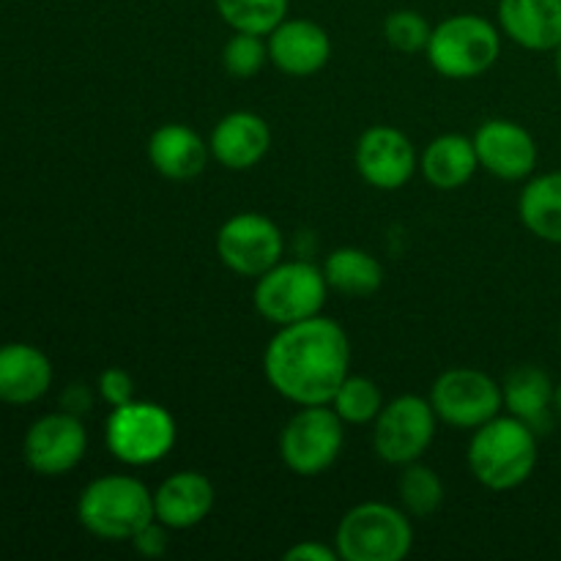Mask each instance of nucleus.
Instances as JSON below:
<instances>
[{
	"label": "nucleus",
	"instance_id": "1",
	"mask_svg": "<svg viewBox=\"0 0 561 561\" xmlns=\"http://www.w3.org/2000/svg\"><path fill=\"white\" fill-rule=\"evenodd\" d=\"M263 373L268 387L290 403H332L340 383L351 376L348 334L327 316L277 327L263 351Z\"/></svg>",
	"mask_w": 561,
	"mask_h": 561
},
{
	"label": "nucleus",
	"instance_id": "2",
	"mask_svg": "<svg viewBox=\"0 0 561 561\" xmlns=\"http://www.w3.org/2000/svg\"><path fill=\"white\" fill-rule=\"evenodd\" d=\"M466 463L488 491H515L535 474L537 433L513 414L493 416L471 436Z\"/></svg>",
	"mask_w": 561,
	"mask_h": 561
},
{
	"label": "nucleus",
	"instance_id": "3",
	"mask_svg": "<svg viewBox=\"0 0 561 561\" xmlns=\"http://www.w3.org/2000/svg\"><path fill=\"white\" fill-rule=\"evenodd\" d=\"M157 518L153 493L129 474H104L88 482L77 499L82 529L107 542H131V537Z\"/></svg>",
	"mask_w": 561,
	"mask_h": 561
},
{
	"label": "nucleus",
	"instance_id": "4",
	"mask_svg": "<svg viewBox=\"0 0 561 561\" xmlns=\"http://www.w3.org/2000/svg\"><path fill=\"white\" fill-rule=\"evenodd\" d=\"M334 548L343 561H403L414 548L411 515L387 502L356 504L340 518Z\"/></svg>",
	"mask_w": 561,
	"mask_h": 561
},
{
	"label": "nucleus",
	"instance_id": "5",
	"mask_svg": "<svg viewBox=\"0 0 561 561\" xmlns=\"http://www.w3.org/2000/svg\"><path fill=\"white\" fill-rule=\"evenodd\" d=\"M427 64L447 80H474L502 55V31L480 14H455L438 22L427 42Z\"/></svg>",
	"mask_w": 561,
	"mask_h": 561
},
{
	"label": "nucleus",
	"instance_id": "6",
	"mask_svg": "<svg viewBox=\"0 0 561 561\" xmlns=\"http://www.w3.org/2000/svg\"><path fill=\"white\" fill-rule=\"evenodd\" d=\"M179 438L173 414L148 400L115 405L104 422V444L118 463L142 469L168 458Z\"/></svg>",
	"mask_w": 561,
	"mask_h": 561
},
{
	"label": "nucleus",
	"instance_id": "7",
	"mask_svg": "<svg viewBox=\"0 0 561 561\" xmlns=\"http://www.w3.org/2000/svg\"><path fill=\"white\" fill-rule=\"evenodd\" d=\"M329 285L323 268L307 261H279L255 279L252 305L274 327L307 321L321 316Z\"/></svg>",
	"mask_w": 561,
	"mask_h": 561
},
{
	"label": "nucleus",
	"instance_id": "8",
	"mask_svg": "<svg viewBox=\"0 0 561 561\" xmlns=\"http://www.w3.org/2000/svg\"><path fill=\"white\" fill-rule=\"evenodd\" d=\"M345 444V422L332 405H299L279 433V458L294 474L318 477L334 466Z\"/></svg>",
	"mask_w": 561,
	"mask_h": 561
},
{
	"label": "nucleus",
	"instance_id": "9",
	"mask_svg": "<svg viewBox=\"0 0 561 561\" xmlns=\"http://www.w3.org/2000/svg\"><path fill=\"white\" fill-rule=\"evenodd\" d=\"M436 411L431 400L420 394H400L383 403L373 422V449L389 466L414 463L431 449L436 438Z\"/></svg>",
	"mask_w": 561,
	"mask_h": 561
},
{
	"label": "nucleus",
	"instance_id": "10",
	"mask_svg": "<svg viewBox=\"0 0 561 561\" xmlns=\"http://www.w3.org/2000/svg\"><path fill=\"white\" fill-rule=\"evenodd\" d=\"M427 400L438 420L458 431H477L504 409L502 383L474 367L444 370L433 381Z\"/></svg>",
	"mask_w": 561,
	"mask_h": 561
},
{
	"label": "nucleus",
	"instance_id": "11",
	"mask_svg": "<svg viewBox=\"0 0 561 561\" xmlns=\"http://www.w3.org/2000/svg\"><path fill=\"white\" fill-rule=\"evenodd\" d=\"M285 239L277 222L255 211L225 219L217 233V255L239 277L257 279L283 261Z\"/></svg>",
	"mask_w": 561,
	"mask_h": 561
},
{
	"label": "nucleus",
	"instance_id": "12",
	"mask_svg": "<svg viewBox=\"0 0 561 561\" xmlns=\"http://www.w3.org/2000/svg\"><path fill=\"white\" fill-rule=\"evenodd\" d=\"M88 453V433L80 414L55 411L44 414L27 427L22 442V458L38 477H64L80 466Z\"/></svg>",
	"mask_w": 561,
	"mask_h": 561
},
{
	"label": "nucleus",
	"instance_id": "13",
	"mask_svg": "<svg viewBox=\"0 0 561 561\" xmlns=\"http://www.w3.org/2000/svg\"><path fill=\"white\" fill-rule=\"evenodd\" d=\"M420 168L414 142L394 126L378 124L362 131L356 142V170L370 186L394 192L409 184Z\"/></svg>",
	"mask_w": 561,
	"mask_h": 561
},
{
	"label": "nucleus",
	"instance_id": "14",
	"mask_svg": "<svg viewBox=\"0 0 561 561\" xmlns=\"http://www.w3.org/2000/svg\"><path fill=\"white\" fill-rule=\"evenodd\" d=\"M480 168L502 181H524L537 168V142L526 126L510 118H488L474 131Z\"/></svg>",
	"mask_w": 561,
	"mask_h": 561
},
{
	"label": "nucleus",
	"instance_id": "15",
	"mask_svg": "<svg viewBox=\"0 0 561 561\" xmlns=\"http://www.w3.org/2000/svg\"><path fill=\"white\" fill-rule=\"evenodd\" d=\"M268 64L288 77H312L332 58V38L312 20H283L266 36Z\"/></svg>",
	"mask_w": 561,
	"mask_h": 561
},
{
	"label": "nucleus",
	"instance_id": "16",
	"mask_svg": "<svg viewBox=\"0 0 561 561\" xmlns=\"http://www.w3.org/2000/svg\"><path fill=\"white\" fill-rule=\"evenodd\" d=\"M272 148V129L250 110H236L219 118L208 137V151L225 170H252Z\"/></svg>",
	"mask_w": 561,
	"mask_h": 561
},
{
	"label": "nucleus",
	"instance_id": "17",
	"mask_svg": "<svg viewBox=\"0 0 561 561\" xmlns=\"http://www.w3.org/2000/svg\"><path fill=\"white\" fill-rule=\"evenodd\" d=\"M217 491L201 471H175L153 491V513L173 531L192 529L211 515Z\"/></svg>",
	"mask_w": 561,
	"mask_h": 561
},
{
	"label": "nucleus",
	"instance_id": "18",
	"mask_svg": "<svg viewBox=\"0 0 561 561\" xmlns=\"http://www.w3.org/2000/svg\"><path fill=\"white\" fill-rule=\"evenodd\" d=\"M499 27L518 47L553 53L561 44V0H499Z\"/></svg>",
	"mask_w": 561,
	"mask_h": 561
},
{
	"label": "nucleus",
	"instance_id": "19",
	"mask_svg": "<svg viewBox=\"0 0 561 561\" xmlns=\"http://www.w3.org/2000/svg\"><path fill=\"white\" fill-rule=\"evenodd\" d=\"M53 387V362L31 343L0 345V403L31 405Z\"/></svg>",
	"mask_w": 561,
	"mask_h": 561
},
{
	"label": "nucleus",
	"instance_id": "20",
	"mask_svg": "<svg viewBox=\"0 0 561 561\" xmlns=\"http://www.w3.org/2000/svg\"><path fill=\"white\" fill-rule=\"evenodd\" d=\"M148 159L164 179L190 181L206 170L211 151L208 142L186 124H162L148 137Z\"/></svg>",
	"mask_w": 561,
	"mask_h": 561
},
{
	"label": "nucleus",
	"instance_id": "21",
	"mask_svg": "<svg viewBox=\"0 0 561 561\" xmlns=\"http://www.w3.org/2000/svg\"><path fill=\"white\" fill-rule=\"evenodd\" d=\"M504 409L518 416L540 436L553 425V381L542 367L520 365L507 373L502 383Z\"/></svg>",
	"mask_w": 561,
	"mask_h": 561
},
{
	"label": "nucleus",
	"instance_id": "22",
	"mask_svg": "<svg viewBox=\"0 0 561 561\" xmlns=\"http://www.w3.org/2000/svg\"><path fill=\"white\" fill-rule=\"evenodd\" d=\"M480 159L474 140L466 135H442L425 146L420 157V170L431 186L442 192L460 190L474 179Z\"/></svg>",
	"mask_w": 561,
	"mask_h": 561
},
{
	"label": "nucleus",
	"instance_id": "23",
	"mask_svg": "<svg viewBox=\"0 0 561 561\" xmlns=\"http://www.w3.org/2000/svg\"><path fill=\"white\" fill-rule=\"evenodd\" d=\"M524 228L548 244H561V170L526 181L518 197Z\"/></svg>",
	"mask_w": 561,
	"mask_h": 561
},
{
	"label": "nucleus",
	"instance_id": "24",
	"mask_svg": "<svg viewBox=\"0 0 561 561\" xmlns=\"http://www.w3.org/2000/svg\"><path fill=\"white\" fill-rule=\"evenodd\" d=\"M323 277L329 290H337L351 299H365L381 288L383 268L370 252L359 247H340L323 263Z\"/></svg>",
	"mask_w": 561,
	"mask_h": 561
},
{
	"label": "nucleus",
	"instance_id": "25",
	"mask_svg": "<svg viewBox=\"0 0 561 561\" xmlns=\"http://www.w3.org/2000/svg\"><path fill=\"white\" fill-rule=\"evenodd\" d=\"M398 493L400 504H403V510L411 518H431V515L438 513L444 504L442 477H438L431 466L420 463V460L403 466Z\"/></svg>",
	"mask_w": 561,
	"mask_h": 561
},
{
	"label": "nucleus",
	"instance_id": "26",
	"mask_svg": "<svg viewBox=\"0 0 561 561\" xmlns=\"http://www.w3.org/2000/svg\"><path fill=\"white\" fill-rule=\"evenodd\" d=\"M290 0H217L225 25L239 33L268 36L283 20H288Z\"/></svg>",
	"mask_w": 561,
	"mask_h": 561
},
{
	"label": "nucleus",
	"instance_id": "27",
	"mask_svg": "<svg viewBox=\"0 0 561 561\" xmlns=\"http://www.w3.org/2000/svg\"><path fill=\"white\" fill-rule=\"evenodd\" d=\"M329 405L337 411V416L345 425H370L381 414L383 394L370 378L348 376L340 383Z\"/></svg>",
	"mask_w": 561,
	"mask_h": 561
},
{
	"label": "nucleus",
	"instance_id": "28",
	"mask_svg": "<svg viewBox=\"0 0 561 561\" xmlns=\"http://www.w3.org/2000/svg\"><path fill=\"white\" fill-rule=\"evenodd\" d=\"M266 64H268L266 36L233 31V36H230L228 44L222 47V66L233 80H250V77H255Z\"/></svg>",
	"mask_w": 561,
	"mask_h": 561
},
{
	"label": "nucleus",
	"instance_id": "29",
	"mask_svg": "<svg viewBox=\"0 0 561 561\" xmlns=\"http://www.w3.org/2000/svg\"><path fill=\"white\" fill-rule=\"evenodd\" d=\"M431 22L414 9H398L383 20V38H387V44L405 55L425 53L427 42H431Z\"/></svg>",
	"mask_w": 561,
	"mask_h": 561
},
{
	"label": "nucleus",
	"instance_id": "30",
	"mask_svg": "<svg viewBox=\"0 0 561 561\" xmlns=\"http://www.w3.org/2000/svg\"><path fill=\"white\" fill-rule=\"evenodd\" d=\"M96 392L110 409H115V405H124L129 403V400H135V381H131L129 373L121 370V367H107V370H102V376H99Z\"/></svg>",
	"mask_w": 561,
	"mask_h": 561
},
{
	"label": "nucleus",
	"instance_id": "31",
	"mask_svg": "<svg viewBox=\"0 0 561 561\" xmlns=\"http://www.w3.org/2000/svg\"><path fill=\"white\" fill-rule=\"evenodd\" d=\"M170 531L173 529H168V526L159 524V520L153 518L151 524H146L135 537H131V546H135V551L140 553V557L162 559L170 548Z\"/></svg>",
	"mask_w": 561,
	"mask_h": 561
},
{
	"label": "nucleus",
	"instance_id": "32",
	"mask_svg": "<svg viewBox=\"0 0 561 561\" xmlns=\"http://www.w3.org/2000/svg\"><path fill=\"white\" fill-rule=\"evenodd\" d=\"M285 561H340L337 548H329L321 540H301L283 553Z\"/></svg>",
	"mask_w": 561,
	"mask_h": 561
},
{
	"label": "nucleus",
	"instance_id": "33",
	"mask_svg": "<svg viewBox=\"0 0 561 561\" xmlns=\"http://www.w3.org/2000/svg\"><path fill=\"white\" fill-rule=\"evenodd\" d=\"M553 414H557V420H561V381L553 387Z\"/></svg>",
	"mask_w": 561,
	"mask_h": 561
},
{
	"label": "nucleus",
	"instance_id": "34",
	"mask_svg": "<svg viewBox=\"0 0 561 561\" xmlns=\"http://www.w3.org/2000/svg\"><path fill=\"white\" fill-rule=\"evenodd\" d=\"M553 53H557V77H559V82H561V44L557 49H553Z\"/></svg>",
	"mask_w": 561,
	"mask_h": 561
},
{
	"label": "nucleus",
	"instance_id": "35",
	"mask_svg": "<svg viewBox=\"0 0 561 561\" xmlns=\"http://www.w3.org/2000/svg\"><path fill=\"white\" fill-rule=\"evenodd\" d=\"M559 340H561V327H559Z\"/></svg>",
	"mask_w": 561,
	"mask_h": 561
}]
</instances>
